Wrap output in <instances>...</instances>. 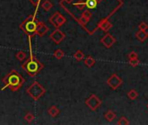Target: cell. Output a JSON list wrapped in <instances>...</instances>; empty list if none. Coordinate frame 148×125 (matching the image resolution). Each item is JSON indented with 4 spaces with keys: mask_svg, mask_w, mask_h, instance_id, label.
I'll return each instance as SVG.
<instances>
[{
    "mask_svg": "<svg viewBox=\"0 0 148 125\" xmlns=\"http://www.w3.org/2000/svg\"><path fill=\"white\" fill-rule=\"evenodd\" d=\"M22 67L24 70L26 71V72L30 76L33 77V76H36L44 68V65L39 61H38L33 56H32L30 59L26 61V62H25Z\"/></svg>",
    "mask_w": 148,
    "mask_h": 125,
    "instance_id": "1",
    "label": "cell"
},
{
    "mask_svg": "<svg viewBox=\"0 0 148 125\" xmlns=\"http://www.w3.org/2000/svg\"><path fill=\"white\" fill-rule=\"evenodd\" d=\"M28 94L34 99V100H38L45 93V89L38 82H34L28 89H27Z\"/></svg>",
    "mask_w": 148,
    "mask_h": 125,
    "instance_id": "2",
    "label": "cell"
},
{
    "mask_svg": "<svg viewBox=\"0 0 148 125\" xmlns=\"http://www.w3.org/2000/svg\"><path fill=\"white\" fill-rule=\"evenodd\" d=\"M5 81H7V83H8L7 86H10V88L12 90H16L19 89L24 83V79L17 72H13L12 74L9 75Z\"/></svg>",
    "mask_w": 148,
    "mask_h": 125,
    "instance_id": "3",
    "label": "cell"
},
{
    "mask_svg": "<svg viewBox=\"0 0 148 125\" xmlns=\"http://www.w3.org/2000/svg\"><path fill=\"white\" fill-rule=\"evenodd\" d=\"M37 25H38V23L36 22L35 16H31L26 20L24 21V23L21 25V28H23V30L27 34L32 36L33 34H36Z\"/></svg>",
    "mask_w": 148,
    "mask_h": 125,
    "instance_id": "4",
    "label": "cell"
},
{
    "mask_svg": "<svg viewBox=\"0 0 148 125\" xmlns=\"http://www.w3.org/2000/svg\"><path fill=\"white\" fill-rule=\"evenodd\" d=\"M101 103H102V101L94 94H92L89 98L86 100V104L88 106L89 109H91L93 111L97 110L98 108L101 105Z\"/></svg>",
    "mask_w": 148,
    "mask_h": 125,
    "instance_id": "5",
    "label": "cell"
},
{
    "mask_svg": "<svg viewBox=\"0 0 148 125\" xmlns=\"http://www.w3.org/2000/svg\"><path fill=\"white\" fill-rule=\"evenodd\" d=\"M108 86L112 89V90H117L122 84H123V80L117 75V74H112L106 81Z\"/></svg>",
    "mask_w": 148,
    "mask_h": 125,
    "instance_id": "6",
    "label": "cell"
},
{
    "mask_svg": "<svg viewBox=\"0 0 148 125\" xmlns=\"http://www.w3.org/2000/svg\"><path fill=\"white\" fill-rule=\"evenodd\" d=\"M50 38L56 43V44H59L64 38H65V34L64 32H62L59 29H56L55 31H53L51 32V34L50 35Z\"/></svg>",
    "mask_w": 148,
    "mask_h": 125,
    "instance_id": "7",
    "label": "cell"
},
{
    "mask_svg": "<svg viewBox=\"0 0 148 125\" xmlns=\"http://www.w3.org/2000/svg\"><path fill=\"white\" fill-rule=\"evenodd\" d=\"M100 42L106 48H111L116 43V38L113 36H112L111 34L107 33L100 39Z\"/></svg>",
    "mask_w": 148,
    "mask_h": 125,
    "instance_id": "8",
    "label": "cell"
},
{
    "mask_svg": "<svg viewBox=\"0 0 148 125\" xmlns=\"http://www.w3.org/2000/svg\"><path fill=\"white\" fill-rule=\"evenodd\" d=\"M49 31V28L46 24H45L44 23L42 22H38V25H37V30H36V34L40 36V37H43L44 35L46 34V32Z\"/></svg>",
    "mask_w": 148,
    "mask_h": 125,
    "instance_id": "9",
    "label": "cell"
},
{
    "mask_svg": "<svg viewBox=\"0 0 148 125\" xmlns=\"http://www.w3.org/2000/svg\"><path fill=\"white\" fill-rule=\"evenodd\" d=\"M99 27L103 31H108L112 27V24L109 21L104 19V20H101V21L99 22Z\"/></svg>",
    "mask_w": 148,
    "mask_h": 125,
    "instance_id": "10",
    "label": "cell"
},
{
    "mask_svg": "<svg viewBox=\"0 0 148 125\" xmlns=\"http://www.w3.org/2000/svg\"><path fill=\"white\" fill-rule=\"evenodd\" d=\"M136 37L140 41V42H144L145 41V39L148 37V31H139L138 32H136L135 34Z\"/></svg>",
    "mask_w": 148,
    "mask_h": 125,
    "instance_id": "11",
    "label": "cell"
},
{
    "mask_svg": "<svg viewBox=\"0 0 148 125\" xmlns=\"http://www.w3.org/2000/svg\"><path fill=\"white\" fill-rule=\"evenodd\" d=\"M117 115L111 109H109L106 114H105V118L106 119V121L108 122H112L115 118H116Z\"/></svg>",
    "mask_w": 148,
    "mask_h": 125,
    "instance_id": "12",
    "label": "cell"
},
{
    "mask_svg": "<svg viewBox=\"0 0 148 125\" xmlns=\"http://www.w3.org/2000/svg\"><path fill=\"white\" fill-rule=\"evenodd\" d=\"M95 62H96V60L92 56H87L86 59H85V64L87 67L89 68H92L94 65H95Z\"/></svg>",
    "mask_w": 148,
    "mask_h": 125,
    "instance_id": "13",
    "label": "cell"
},
{
    "mask_svg": "<svg viewBox=\"0 0 148 125\" xmlns=\"http://www.w3.org/2000/svg\"><path fill=\"white\" fill-rule=\"evenodd\" d=\"M86 4L87 9L92 10V9H96V7H97L99 3L97 2V0H86Z\"/></svg>",
    "mask_w": 148,
    "mask_h": 125,
    "instance_id": "14",
    "label": "cell"
},
{
    "mask_svg": "<svg viewBox=\"0 0 148 125\" xmlns=\"http://www.w3.org/2000/svg\"><path fill=\"white\" fill-rule=\"evenodd\" d=\"M65 22H66V18L60 13V15H59L58 18V20H57L55 28H56V29H59V27L62 26L64 24H65Z\"/></svg>",
    "mask_w": 148,
    "mask_h": 125,
    "instance_id": "15",
    "label": "cell"
},
{
    "mask_svg": "<svg viewBox=\"0 0 148 125\" xmlns=\"http://www.w3.org/2000/svg\"><path fill=\"white\" fill-rule=\"evenodd\" d=\"M48 113L52 117H56L58 114H59V109L56 107V106H51L49 109H48Z\"/></svg>",
    "mask_w": 148,
    "mask_h": 125,
    "instance_id": "16",
    "label": "cell"
},
{
    "mask_svg": "<svg viewBox=\"0 0 148 125\" xmlns=\"http://www.w3.org/2000/svg\"><path fill=\"white\" fill-rule=\"evenodd\" d=\"M73 5L77 7L79 11H83L86 7V1H84V0H79V1L74 3Z\"/></svg>",
    "mask_w": 148,
    "mask_h": 125,
    "instance_id": "17",
    "label": "cell"
},
{
    "mask_svg": "<svg viewBox=\"0 0 148 125\" xmlns=\"http://www.w3.org/2000/svg\"><path fill=\"white\" fill-rule=\"evenodd\" d=\"M60 15V12H56L50 18H49V22L55 27L56 26V23H57V20H58V16Z\"/></svg>",
    "mask_w": 148,
    "mask_h": 125,
    "instance_id": "18",
    "label": "cell"
},
{
    "mask_svg": "<svg viewBox=\"0 0 148 125\" xmlns=\"http://www.w3.org/2000/svg\"><path fill=\"white\" fill-rule=\"evenodd\" d=\"M42 8L45 11V12H49L52 7H53V5L49 1V0H45V1H44V3L42 4Z\"/></svg>",
    "mask_w": 148,
    "mask_h": 125,
    "instance_id": "19",
    "label": "cell"
},
{
    "mask_svg": "<svg viewBox=\"0 0 148 125\" xmlns=\"http://www.w3.org/2000/svg\"><path fill=\"white\" fill-rule=\"evenodd\" d=\"M127 96H128V97H129L131 100H135V99L138 98V91L135 90H129V92L127 93Z\"/></svg>",
    "mask_w": 148,
    "mask_h": 125,
    "instance_id": "20",
    "label": "cell"
},
{
    "mask_svg": "<svg viewBox=\"0 0 148 125\" xmlns=\"http://www.w3.org/2000/svg\"><path fill=\"white\" fill-rule=\"evenodd\" d=\"M64 52L61 49H57V50L54 51V56H55L57 59H58V60L62 59V58L64 57Z\"/></svg>",
    "mask_w": 148,
    "mask_h": 125,
    "instance_id": "21",
    "label": "cell"
},
{
    "mask_svg": "<svg viewBox=\"0 0 148 125\" xmlns=\"http://www.w3.org/2000/svg\"><path fill=\"white\" fill-rule=\"evenodd\" d=\"M73 56L77 61H81L85 58V54L83 53L82 50H78L75 54L73 55Z\"/></svg>",
    "mask_w": 148,
    "mask_h": 125,
    "instance_id": "22",
    "label": "cell"
},
{
    "mask_svg": "<svg viewBox=\"0 0 148 125\" xmlns=\"http://www.w3.org/2000/svg\"><path fill=\"white\" fill-rule=\"evenodd\" d=\"M139 59L138 58H134V59H129V65L132 67H137L139 65Z\"/></svg>",
    "mask_w": 148,
    "mask_h": 125,
    "instance_id": "23",
    "label": "cell"
},
{
    "mask_svg": "<svg viewBox=\"0 0 148 125\" xmlns=\"http://www.w3.org/2000/svg\"><path fill=\"white\" fill-rule=\"evenodd\" d=\"M130 122L128 121V119L125 116H121L119 118V120L118 121V124L119 125H128Z\"/></svg>",
    "mask_w": 148,
    "mask_h": 125,
    "instance_id": "24",
    "label": "cell"
},
{
    "mask_svg": "<svg viewBox=\"0 0 148 125\" xmlns=\"http://www.w3.org/2000/svg\"><path fill=\"white\" fill-rule=\"evenodd\" d=\"M82 17L85 18H86L87 20H90V19L92 18V12H90V10L88 9V10H86V11L83 12Z\"/></svg>",
    "mask_w": 148,
    "mask_h": 125,
    "instance_id": "25",
    "label": "cell"
},
{
    "mask_svg": "<svg viewBox=\"0 0 148 125\" xmlns=\"http://www.w3.org/2000/svg\"><path fill=\"white\" fill-rule=\"evenodd\" d=\"M34 118H35V116H34V115H32V113H27L25 115V119L28 122H32L33 120H34Z\"/></svg>",
    "mask_w": 148,
    "mask_h": 125,
    "instance_id": "26",
    "label": "cell"
},
{
    "mask_svg": "<svg viewBox=\"0 0 148 125\" xmlns=\"http://www.w3.org/2000/svg\"><path fill=\"white\" fill-rule=\"evenodd\" d=\"M138 30L139 31H148V25H147V24H145V22H142L138 25Z\"/></svg>",
    "mask_w": 148,
    "mask_h": 125,
    "instance_id": "27",
    "label": "cell"
},
{
    "mask_svg": "<svg viewBox=\"0 0 148 125\" xmlns=\"http://www.w3.org/2000/svg\"><path fill=\"white\" fill-rule=\"evenodd\" d=\"M25 56H26V55H25V53L24 51H18V52L17 53V58H18V60H20V61L24 60V59L25 58Z\"/></svg>",
    "mask_w": 148,
    "mask_h": 125,
    "instance_id": "28",
    "label": "cell"
},
{
    "mask_svg": "<svg viewBox=\"0 0 148 125\" xmlns=\"http://www.w3.org/2000/svg\"><path fill=\"white\" fill-rule=\"evenodd\" d=\"M138 54H137V52H135V51H131L129 54H128V58L129 59H134V58H138Z\"/></svg>",
    "mask_w": 148,
    "mask_h": 125,
    "instance_id": "29",
    "label": "cell"
},
{
    "mask_svg": "<svg viewBox=\"0 0 148 125\" xmlns=\"http://www.w3.org/2000/svg\"><path fill=\"white\" fill-rule=\"evenodd\" d=\"M40 1H41V0H30V2H31L36 8L38 7V5H39V4H40Z\"/></svg>",
    "mask_w": 148,
    "mask_h": 125,
    "instance_id": "30",
    "label": "cell"
},
{
    "mask_svg": "<svg viewBox=\"0 0 148 125\" xmlns=\"http://www.w3.org/2000/svg\"><path fill=\"white\" fill-rule=\"evenodd\" d=\"M79 22L81 24H86V23H88V22H89V20H87L86 18H83V17L81 16V18L79 19Z\"/></svg>",
    "mask_w": 148,
    "mask_h": 125,
    "instance_id": "31",
    "label": "cell"
},
{
    "mask_svg": "<svg viewBox=\"0 0 148 125\" xmlns=\"http://www.w3.org/2000/svg\"><path fill=\"white\" fill-rule=\"evenodd\" d=\"M63 1H64V2L67 3V4H71V3L73 1V0H63Z\"/></svg>",
    "mask_w": 148,
    "mask_h": 125,
    "instance_id": "32",
    "label": "cell"
},
{
    "mask_svg": "<svg viewBox=\"0 0 148 125\" xmlns=\"http://www.w3.org/2000/svg\"><path fill=\"white\" fill-rule=\"evenodd\" d=\"M102 1H103V0H97V2H98L99 4V3H101Z\"/></svg>",
    "mask_w": 148,
    "mask_h": 125,
    "instance_id": "33",
    "label": "cell"
},
{
    "mask_svg": "<svg viewBox=\"0 0 148 125\" xmlns=\"http://www.w3.org/2000/svg\"><path fill=\"white\" fill-rule=\"evenodd\" d=\"M147 108H148V104H147Z\"/></svg>",
    "mask_w": 148,
    "mask_h": 125,
    "instance_id": "34",
    "label": "cell"
}]
</instances>
